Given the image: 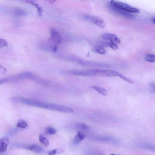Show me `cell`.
Segmentation results:
<instances>
[{"label": "cell", "mask_w": 155, "mask_h": 155, "mask_svg": "<svg viewBox=\"0 0 155 155\" xmlns=\"http://www.w3.org/2000/svg\"><path fill=\"white\" fill-rule=\"evenodd\" d=\"M18 102L25 104L51 110L65 113H71L73 110L67 107L54 104L37 101L24 97H19Z\"/></svg>", "instance_id": "obj_1"}, {"label": "cell", "mask_w": 155, "mask_h": 155, "mask_svg": "<svg viewBox=\"0 0 155 155\" xmlns=\"http://www.w3.org/2000/svg\"><path fill=\"white\" fill-rule=\"evenodd\" d=\"M110 3L114 6L126 11L134 13H138L139 10L123 2L111 0Z\"/></svg>", "instance_id": "obj_2"}, {"label": "cell", "mask_w": 155, "mask_h": 155, "mask_svg": "<svg viewBox=\"0 0 155 155\" xmlns=\"http://www.w3.org/2000/svg\"><path fill=\"white\" fill-rule=\"evenodd\" d=\"M98 69H89L84 70H73L68 71L71 74L84 76H93L96 75Z\"/></svg>", "instance_id": "obj_3"}, {"label": "cell", "mask_w": 155, "mask_h": 155, "mask_svg": "<svg viewBox=\"0 0 155 155\" xmlns=\"http://www.w3.org/2000/svg\"><path fill=\"white\" fill-rule=\"evenodd\" d=\"M84 18L86 20L101 28H104L106 26L104 21L99 17L90 15H85L84 16Z\"/></svg>", "instance_id": "obj_4"}, {"label": "cell", "mask_w": 155, "mask_h": 155, "mask_svg": "<svg viewBox=\"0 0 155 155\" xmlns=\"http://www.w3.org/2000/svg\"><path fill=\"white\" fill-rule=\"evenodd\" d=\"M108 7L112 11L122 16L130 19H134V15L130 12L125 10L118 8L112 5L110 3L108 4Z\"/></svg>", "instance_id": "obj_5"}, {"label": "cell", "mask_w": 155, "mask_h": 155, "mask_svg": "<svg viewBox=\"0 0 155 155\" xmlns=\"http://www.w3.org/2000/svg\"><path fill=\"white\" fill-rule=\"evenodd\" d=\"M79 62L81 64L87 67L109 68L110 66V65L108 64L100 62L84 61L81 60H80Z\"/></svg>", "instance_id": "obj_6"}, {"label": "cell", "mask_w": 155, "mask_h": 155, "mask_svg": "<svg viewBox=\"0 0 155 155\" xmlns=\"http://www.w3.org/2000/svg\"><path fill=\"white\" fill-rule=\"evenodd\" d=\"M50 31L51 37L49 42L56 45L61 43V38L59 33L55 29L53 28L51 29Z\"/></svg>", "instance_id": "obj_7"}, {"label": "cell", "mask_w": 155, "mask_h": 155, "mask_svg": "<svg viewBox=\"0 0 155 155\" xmlns=\"http://www.w3.org/2000/svg\"><path fill=\"white\" fill-rule=\"evenodd\" d=\"M119 73L118 72L111 70L98 69L96 75L105 77L118 76Z\"/></svg>", "instance_id": "obj_8"}, {"label": "cell", "mask_w": 155, "mask_h": 155, "mask_svg": "<svg viewBox=\"0 0 155 155\" xmlns=\"http://www.w3.org/2000/svg\"><path fill=\"white\" fill-rule=\"evenodd\" d=\"M102 37L103 39L109 41L110 42L117 44H119L120 42V40L118 37L114 34L109 33H104L102 35Z\"/></svg>", "instance_id": "obj_9"}, {"label": "cell", "mask_w": 155, "mask_h": 155, "mask_svg": "<svg viewBox=\"0 0 155 155\" xmlns=\"http://www.w3.org/2000/svg\"><path fill=\"white\" fill-rule=\"evenodd\" d=\"M9 140L6 137H3L0 140V152L2 153L5 152L7 149L9 144Z\"/></svg>", "instance_id": "obj_10"}, {"label": "cell", "mask_w": 155, "mask_h": 155, "mask_svg": "<svg viewBox=\"0 0 155 155\" xmlns=\"http://www.w3.org/2000/svg\"><path fill=\"white\" fill-rule=\"evenodd\" d=\"M28 149L38 153H42L45 151L42 147L36 144L29 145Z\"/></svg>", "instance_id": "obj_11"}, {"label": "cell", "mask_w": 155, "mask_h": 155, "mask_svg": "<svg viewBox=\"0 0 155 155\" xmlns=\"http://www.w3.org/2000/svg\"><path fill=\"white\" fill-rule=\"evenodd\" d=\"M26 2L35 8L37 9V12L38 16H41L43 9L39 5L31 0H28Z\"/></svg>", "instance_id": "obj_12"}, {"label": "cell", "mask_w": 155, "mask_h": 155, "mask_svg": "<svg viewBox=\"0 0 155 155\" xmlns=\"http://www.w3.org/2000/svg\"><path fill=\"white\" fill-rule=\"evenodd\" d=\"M85 135L81 132H78L74 139V143L76 145L78 144L85 138Z\"/></svg>", "instance_id": "obj_13"}, {"label": "cell", "mask_w": 155, "mask_h": 155, "mask_svg": "<svg viewBox=\"0 0 155 155\" xmlns=\"http://www.w3.org/2000/svg\"><path fill=\"white\" fill-rule=\"evenodd\" d=\"M92 50L94 52L101 54H104L106 53V51L105 49L102 46L96 45L92 48Z\"/></svg>", "instance_id": "obj_14"}, {"label": "cell", "mask_w": 155, "mask_h": 155, "mask_svg": "<svg viewBox=\"0 0 155 155\" xmlns=\"http://www.w3.org/2000/svg\"><path fill=\"white\" fill-rule=\"evenodd\" d=\"M17 126L19 128L21 129H27L28 127L27 123L23 119L19 120L17 124Z\"/></svg>", "instance_id": "obj_15"}, {"label": "cell", "mask_w": 155, "mask_h": 155, "mask_svg": "<svg viewBox=\"0 0 155 155\" xmlns=\"http://www.w3.org/2000/svg\"><path fill=\"white\" fill-rule=\"evenodd\" d=\"M91 87L104 96L107 95V90L104 88L96 86H92Z\"/></svg>", "instance_id": "obj_16"}, {"label": "cell", "mask_w": 155, "mask_h": 155, "mask_svg": "<svg viewBox=\"0 0 155 155\" xmlns=\"http://www.w3.org/2000/svg\"><path fill=\"white\" fill-rule=\"evenodd\" d=\"M12 12L13 15L16 16H24L26 14V13L25 11L19 8L13 9Z\"/></svg>", "instance_id": "obj_17"}, {"label": "cell", "mask_w": 155, "mask_h": 155, "mask_svg": "<svg viewBox=\"0 0 155 155\" xmlns=\"http://www.w3.org/2000/svg\"><path fill=\"white\" fill-rule=\"evenodd\" d=\"M77 128L79 129L87 130H90V127L86 124L83 123H79L76 124Z\"/></svg>", "instance_id": "obj_18"}, {"label": "cell", "mask_w": 155, "mask_h": 155, "mask_svg": "<svg viewBox=\"0 0 155 155\" xmlns=\"http://www.w3.org/2000/svg\"><path fill=\"white\" fill-rule=\"evenodd\" d=\"M64 150V149L63 148H59L49 151L48 152V154L49 155H53L56 154H59L62 153Z\"/></svg>", "instance_id": "obj_19"}, {"label": "cell", "mask_w": 155, "mask_h": 155, "mask_svg": "<svg viewBox=\"0 0 155 155\" xmlns=\"http://www.w3.org/2000/svg\"><path fill=\"white\" fill-rule=\"evenodd\" d=\"M45 130L46 133L48 134L54 135L57 132L56 130L51 127H47L45 128Z\"/></svg>", "instance_id": "obj_20"}, {"label": "cell", "mask_w": 155, "mask_h": 155, "mask_svg": "<svg viewBox=\"0 0 155 155\" xmlns=\"http://www.w3.org/2000/svg\"><path fill=\"white\" fill-rule=\"evenodd\" d=\"M39 141L46 147L48 146L49 144V142L48 140L42 135L40 134L39 137Z\"/></svg>", "instance_id": "obj_21"}, {"label": "cell", "mask_w": 155, "mask_h": 155, "mask_svg": "<svg viewBox=\"0 0 155 155\" xmlns=\"http://www.w3.org/2000/svg\"><path fill=\"white\" fill-rule=\"evenodd\" d=\"M145 60L149 62H154L155 61V55L153 54H148L145 57Z\"/></svg>", "instance_id": "obj_22"}, {"label": "cell", "mask_w": 155, "mask_h": 155, "mask_svg": "<svg viewBox=\"0 0 155 155\" xmlns=\"http://www.w3.org/2000/svg\"><path fill=\"white\" fill-rule=\"evenodd\" d=\"M118 76L130 84H133L134 83L133 81L131 79L120 73H119Z\"/></svg>", "instance_id": "obj_23"}, {"label": "cell", "mask_w": 155, "mask_h": 155, "mask_svg": "<svg viewBox=\"0 0 155 155\" xmlns=\"http://www.w3.org/2000/svg\"><path fill=\"white\" fill-rule=\"evenodd\" d=\"M97 44L103 47H109L110 42L102 41H98L97 42Z\"/></svg>", "instance_id": "obj_24"}, {"label": "cell", "mask_w": 155, "mask_h": 155, "mask_svg": "<svg viewBox=\"0 0 155 155\" xmlns=\"http://www.w3.org/2000/svg\"><path fill=\"white\" fill-rule=\"evenodd\" d=\"M8 44L4 39L0 38V48L6 47Z\"/></svg>", "instance_id": "obj_25"}, {"label": "cell", "mask_w": 155, "mask_h": 155, "mask_svg": "<svg viewBox=\"0 0 155 155\" xmlns=\"http://www.w3.org/2000/svg\"><path fill=\"white\" fill-rule=\"evenodd\" d=\"M149 88L150 91L154 93L155 92V83L152 82L150 83L149 85Z\"/></svg>", "instance_id": "obj_26"}, {"label": "cell", "mask_w": 155, "mask_h": 155, "mask_svg": "<svg viewBox=\"0 0 155 155\" xmlns=\"http://www.w3.org/2000/svg\"><path fill=\"white\" fill-rule=\"evenodd\" d=\"M109 47L113 50H116L118 48V46L116 44L113 42H110Z\"/></svg>", "instance_id": "obj_27"}, {"label": "cell", "mask_w": 155, "mask_h": 155, "mask_svg": "<svg viewBox=\"0 0 155 155\" xmlns=\"http://www.w3.org/2000/svg\"><path fill=\"white\" fill-rule=\"evenodd\" d=\"M6 69L0 64V74H3L7 72Z\"/></svg>", "instance_id": "obj_28"}, {"label": "cell", "mask_w": 155, "mask_h": 155, "mask_svg": "<svg viewBox=\"0 0 155 155\" xmlns=\"http://www.w3.org/2000/svg\"><path fill=\"white\" fill-rule=\"evenodd\" d=\"M97 140H98L101 141H111L112 140V139L110 138L101 137V138H97Z\"/></svg>", "instance_id": "obj_29"}, {"label": "cell", "mask_w": 155, "mask_h": 155, "mask_svg": "<svg viewBox=\"0 0 155 155\" xmlns=\"http://www.w3.org/2000/svg\"><path fill=\"white\" fill-rule=\"evenodd\" d=\"M45 1H48L50 3H52L55 2L56 0H43Z\"/></svg>", "instance_id": "obj_30"}, {"label": "cell", "mask_w": 155, "mask_h": 155, "mask_svg": "<svg viewBox=\"0 0 155 155\" xmlns=\"http://www.w3.org/2000/svg\"><path fill=\"white\" fill-rule=\"evenodd\" d=\"M155 18H153V20H152V21L154 23H155Z\"/></svg>", "instance_id": "obj_31"}]
</instances>
